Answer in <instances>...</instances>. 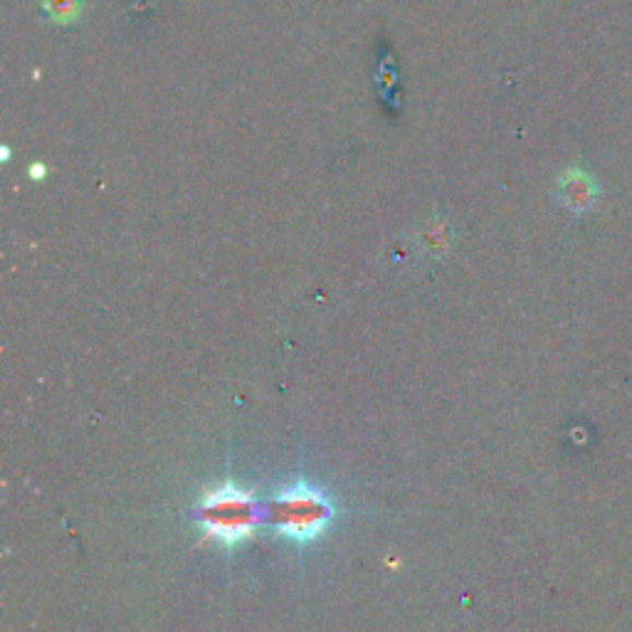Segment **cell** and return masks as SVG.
Listing matches in <instances>:
<instances>
[{"label": "cell", "mask_w": 632, "mask_h": 632, "mask_svg": "<svg viewBox=\"0 0 632 632\" xmlns=\"http://www.w3.org/2000/svg\"><path fill=\"white\" fill-rule=\"evenodd\" d=\"M201 524L220 544H242L254 532V504L245 489L235 485L215 487L201 504Z\"/></svg>", "instance_id": "cell-1"}, {"label": "cell", "mask_w": 632, "mask_h": 632, "mask_svg": "<svg viewBox=\"0 0 632 632\" xmlns=\"http://www.w3.org/2000/svg\"><path fill=\"white\" fill-rule=\"evenodd\" d=\"M332 506L322 492L307 485H295L285 489L272 506V518L277 529L291 541H311L326 529Z\"/></svg>", "instance_id": "cell-2"}]
</instances>
